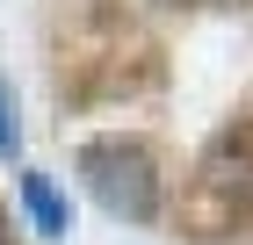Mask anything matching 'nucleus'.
<instances>
[{"label":"nucleus","mask_w":253,"mask_h":245,"mask_svg":"<svg viewBox=\"0 0 253 245\" xmlns=\"http://www.w3.org/2000/svg\"><path fill=\"white\" fill-rule=\"evenodd\" d=\"M22 151V123H15V94L0 87V159H15Z\"/></svg>","instance_id":"3"},{"label":"nucleus","mask_w":253,"mask_h":245,"mask_svg":"<svg viewBox=\"0 0 253 245\" xmlns=\"http://www.w3.org/2000/svg\"><path fill=\"white\" fill-rule=\"evenodd\" d=\"M80 173H87V195H94L109 216H130V224L159 216V166H152L145 144H130V137H101V144L80 151Z\"/></svg>","instance_id":"1"},{"label":"nucleus","mask_w":253,"mask_h":245,"mask_svg":"<svg viewBox=\"0 0 253 245\" xmlns=\"http://www.w3.org/2000/svg\"><path fill=\"white\" fill-rule=\"evenodd\" d=\"M22 209H29V224H37L43 238H65V231H73V209L58 202L51 173H22Z\"/></svg>","instance_id":"2"}]
</instances>
